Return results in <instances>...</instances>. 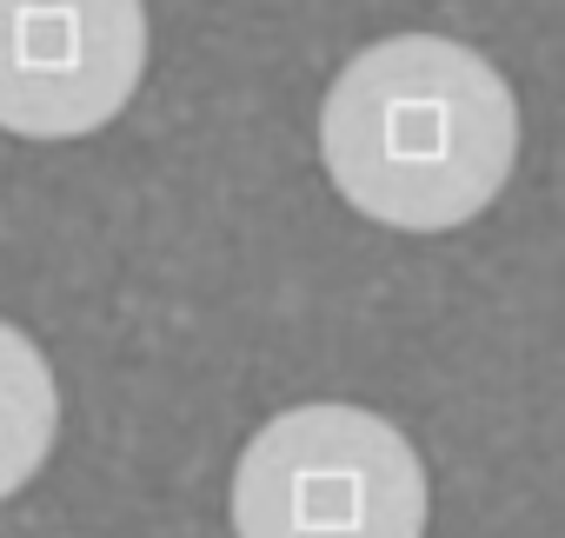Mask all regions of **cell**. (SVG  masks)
I'll use <instances>...</instances> for the list:
<instances>
[{"label": "cell", "mask_w": 565, "mask_h": 538, "mask_svg": "<svg viewBox=\"0 0 565 538\" xmlns=\"http://www.w3.org/2000/svg\"><path fill=\"white\" fill-rule=\"evenodd\" d=\"M320 160L366 219L446 233L499 200L519 160V100L466 41L393 34L327 87Z\"/></svg>", "instance_id": "1"}, {"label": "cell", "mask_w": 565, "mask_h": 538, "mask_svg": "<svg viewBox=\"0 0 565 538\" xmlns=\"http://www.w3.org/2000/svg\"><path fill=\"white\" fill-rule=\"evenodd\" d=\"M239 538H426V465L366 406H294L233 465Z\"/></svg>", "instance_id": "2"}, {"label": "cell", "mask_w": 565, "mask_h": 538, "mask_svg": "<svg viewBox=\"0 0 565 538\" xmlns=\"http://www.w3.org/2000/svg\"><path fill=\"white\" fill-rule=\"evenodd\" d=\"M140 74V0H0V127L8 133H94L134 100Z\"/></svg>", "instance_id": "3"}, {"label": "cell", "mask_w": 565, "mask_h": 538, "mask_svg": "<svg viewBox=\"0 0 565 538\" xmlns=\"http://www.w3.org/2000/svg\"><path fill=\"white\" fill-rule=\"evenodd\" d=\"M54 426H61V392L41 346L0 320V498H14L41 472Z\"/></svg>", "instance_id": "4"}]
</instances>
